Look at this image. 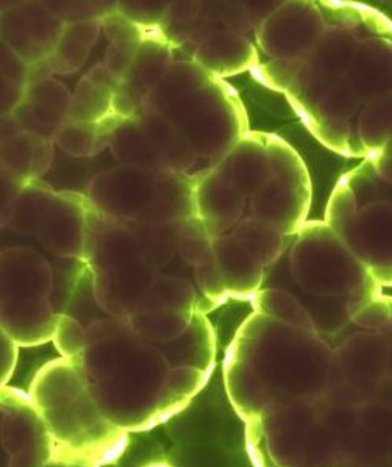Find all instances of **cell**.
<instances>
[{"instance_id": "1", "label": "cell", "mask_w": 392, "mask_h": 467, "mask_svg": "<svg viewBox=\"0 0 392 467\" xmlns=\"http://www.w3.org/2000/svg\"><path fill=\"white\" fill-rule=\"evenodd\" d=\"M66 313L83 332L69 361L111 424L127 433L144 431L181 413L207 386L216 364V335L205 315L170 343L135 332L127 317L105 315L89 288Z\"/></svg>"}, {"instance_id": "2", "label": "cell", "mask_w": 392, "mask_h": 467, "mask_svg": "<svg viewBox=\"0 0 392 467\" xmlns=\"http://www.w3.org/2000/svg\"><path fill=\"white\" fill-rule=\"evenodd\" d=\"M230 403L245 422L273 408L333 389V350L313 330L252 313L223 358Z\"/></svg>"}, {"instance_id": "3", "label": "cell", "mask_w": 392, "mask_h": 467, "mask_svg": "<svg viewBox=\"0 0 392 467\" xmlns=\"http://www.w3.org/2000/svg\"><path fill=\"white\" fill-rule=\"evenodd\" d=\"M263 288L293 294L327 341L383 294L376 278L324 221H306L300 227L286 254L264 271Z\"/></svg>"}, {"instance_id": "4", "label": "cell", "mask_w": 392, "mask_h": 467, "mask_svg": "<svg viewBox=\"0 0 392 467\" xmlns=\"http://www.w3.org/2000/svg\"><path fill=\"white\" fill-rule=\"evenodd\" d=\"M358 425V408L333 392L269 410L245 422L253 467H338Z\"/></svg>"}, {"instance_id": "5", "label": "cell", "mask_w": 392, "mask_h": 467, "mask_svg": "<svg viewBox=\"0 0 392 467\" xmlns=\"http://www.w3.org/2000/svg\"><path fill=\"white\" fill-rule=\"evenodd\" d=\"M28 394L49 430L55 460L102 467L126 451L129 433L105 418L69 359L44 364Z\"/></svg>"}, {"instance_id": "6", "label": "cell", "mask_w": 392, "mask_h": 467, "mask_svg": "<svg viewBox=\"0 0 392 467\" xmlns=\"http://www.w3.org/2000/svg\"><path fill=\"white\" fill-rule=\"evenodd\" d=\"M146 109L168 118L208 168L216 166L249 131L247 111L236 89L191 58L174 61L149 96Z\"/></svg>"}, {"instance_id": "7", "label": "cell", "mask_w": 392, "mask_h": 467, "mask_svg": "<svg viewBox=\"0 0 392 467\" xmlns=\"http://www.w3.org/2000/svg\"><path fill=\"white\" fill-rule=\"evenodd\" d=\"M328 343L335 396L356 408L392 400V297L380 294Z\"/></svg>"}, {"instance_id": "8", "label": "cell", "mask_w": 392, "mask_h": 467, "mask_svg": "<svg viewBox=\"0 0 392 467\" xmlns=\"http://www.w3.org/2000/svg\"><path fill=\"white\" fill-rule=\"evenodd\" d=\"M67 306L41 254L28 247L0 252V328L19 348L52 343Z\"/></svg>"}, {"instance_id": "9", "label": "cell", "mask_w": 392, "mask_h": 467, "mask_svg": "<svg viewBox=\"0 0 392 467\" xmlns=\"http://www.w3.org/2000/svg\"><path fill=\"white\" fill-rule=\"evenodd\" d=\"M87 263L98 308L113 317H129L141 308L160 272L148 266L126 223L87 205Z\"/></svg>"}, {"instance_id": "10", "label": "cell", "mask_w": 392, "mask_h": 467, "mask_svg": "<svg viewBox=\"0 0 392 467\" xmlns=\"http://www.w3.org/2000/svg\"><path fill=\"white\" fill-rule=\"evenodd\" d=\"M266 142L271 177L249 199L251 216L271 223L286 238H293L310 214V171L299 152L282 136L267 133Z\"/></svg>"}, {"instance_id": "11", "label": "cell", "mask_w": 392, "mask_h": 467, "mask_svg": "<svg viewBox=\"0 0 392 467\" xmlns=\"http://www.w3.org/2000/svg\"><path fill=\"white\" fill-rule=\"evenodd\" d=\"M160 171L116 166L94 175L88 202L98 213L122 223H160Z\"/></svg>"}, {"instance_id": "12", "label": "cell", "mask_w": 392, "mask_h": 467, "mask_svg": "<svg viewBox=\"0 0 392 467\" xmlns=\"http://www.w3.org/2000/svg\"><path fill=\"white\" fill-rule=\"evenodd\" d=\"M55 460L49 430L28 392L0 388V467H44Z\"/></svg>"}, {"instance_id": "13", "label": "cell", "mask_w": 392, "mask_h": 467, "mask_svg": "<svg viewBox=\"0 0 392 467\" xmlns=\"http://www.w3.org/2000/svg\"><path fill=\"white\" fill-rule=\"evenodd\" d=\"M327 28L321 6L308 0H289L267 16L255 30L263 54L271 60H300L310 52Z\"/></svg>"}, {"instance_id": "14", "label": "cell", "mask_w": 392, "mask_h": 467, "mask_svg": "<svg viewBox=\"0 0 392 467\" xmlns=\"http://www.w3.org/2000/svg\"><path fill=\"white\" fill-rule=\"evenodd\" d=\"M284 98L310 129L328 122H352L360 115V99L347 77L322 76L302 66Z\"/></svg>"}, {"instance_id": "15", "label": "cell", "mask_w": 392, "mask_h": 467, "mask_svg": "<svg viewBox=\"0 0 392 467\" xmlns=\"http://www.w3.org/2000/svg\"><path fill=\"white\" fill-rule=\"evenodd\" d=\"M380 286H392V202L360 208L336 232Z\"/></svg>"}, {"instance_id": "16", "label": "cell", "mask_w": 392, "mask_h": 467, "mask_svg": "<svg viewBox=\"0 0 392 467\" xmlns=\"http://www.w3.org/2000/svg\"><path fill=\"white\" fill-rule=\"evenodd\" d=\"M63 28L44 2H15L0 11V38L27 66L49 58Z\"/></svg>"}, {"instance_id": "17", "label": "cell", "mask_w": 392, "mask_h": 467, "mask_svg": "<svg viewBox=\"0 0 392 467\" xmlns=\"http://www.w3.org/2000/svg\"><path fill=\"white\" fill-rule=\"evenodd\" d=\"M174 61V47L160 35L159 30L148 32L137 58L116 89L113 113L122 119L139 118L146 109L149 96L159 87Z\"/></svg>"}, {"instance_id": "18", "label": "cell", "mask_w": 392, "mask_h": 467, "mask_svg": "<svg viewBox=\"0 0 392 467\" xmlns=\"http://www.w3.org/2000/svg\"><path fill=\"white\" fill-rule=\"evenodd\" d=\"M87 205L85 194L58 191L41 229L39 243L61 258L87 261Z\"/></svg>"}, {"instance_id": "19", "label": "cell", "mask_w": 392, "mask_h": 467, "mask_svg": "<svg viewBox=\"0 0 392 467\" xmlns=\"http://www.w3.org/2000/svg\"><path fill=\"white\" fill-rule=\"evenodd\" d=\"M72 93L54 77L27 83L21 102L13 111L21 131L54 141L67 120Z\"/></svg>"}, {"instance_id": "20", "label": "cell", "mask_w": 392, "mask_h": 467, "mask_svg": "<svg viewBox=\"0 0 392 467\" xmlns=\"http://www.w3.org/2000/svg\"><path fill=\"white\" fill-rule=\"evenodd\" d=\"M247 202L249 199L218 169L207 168L197 174V218L205 223L212 238L233 230L234 225L244 218Z\"/></svg>"}, {"instance_id": "21", "label": "cell", "mask_w": 392, "mask_h": 467, "mask_svg": "<svg viewBox=\"0 0 392 467\" xmlns=\"http://www.w3.org/2000/svg\"><path fill=\"white\" fill-rule=\"evenodd\" d=\"M338 467H392V402L358 408V425Z\"/></svg>"}, {"instance_id": "22", "label": "cell", "mask_w": 392, "mask_h": 467, "mask_svg": "<svg viewBox=\"0 0 392 467\" xmlns=\"http://www.w3.org/2000/svg\"><path fill=\"white\" fill-rule=\"evenodd\" d=\"M346 77L363 105L392 96V33L361 41Z\"/></svg>"}, {"instance_id": "23", "label": "cell", "mask_w": 392, "mask_h": 467, "mask_svg": "<svg viewBox=\"0 0 392 467\" xmlns=\"http://www.w3.org/2000/svg\"><path fill=\"white\" fill-rule=\"evenodd\" d=\"M191 60L216 78H229L260 65V52L245 35L219 32L210 35L192 50Z\"/></svg>"}, {"instance_id": "24", "label": "cell", "mask_w": 392, "mask_h": 467, "mask_svg": "<svg viewBox=\"0 0 392 467\" xmlns=\"http://www.w3.org/2000/svg\"><path fill=\"white\" fill-rule=\"evenodd\" d=\"M266 131L249 130L214 169L251 199L271 177Z\"/></svg>"}, {"instance_id": "25", "label": "cell", "mask_w": 392, "mask_h": 467, "mask_svg": "<svg viewBox=\"0 0 392 467\" xmlns=\"http://www.w3.org/2000/svg\"><path fill=\"white\" fill-rule=\"evenodd\" d=\"M212 255L218 263L229 299H253L264 282L262 263L230 234L212 239Z\"/></svg>"}, {"instance_id": "26", "label": "cell", "mask_w": 392, "mask_h": 467, "mask_svg": "<svg viewBox=\"0 0 392 467\" xmlns=\"http://www.w3.org/2000/svg\"><path fill=\"white\" fill-rule=\"evenodd\" d=\"M54 158V141L27 131H19L0 141V168L22 182L43 180L52 168Z\"/></svg>"}, {"instance_id": "27", "label": "cell", "mask_w": 392, "mask_h": 467, "mask_svg": "<svg viewBox=\"0 0 392 467\" xmlns=\"http://www.w3.org/2000/svg\"><path fill=\"white\" fill-rule=\"evenodd\" d=\"M119 82L109 74L104 63L94 66L72 93L67 120L102 122L113 113V100Z\"/></svg>"}, {"instance_id": "28", "label": "cell", "mask_w": 392, "mask_h": 467, "mask_svg": "<svg viewBox=\"0 0 392 467\" xmlns=\"http://www.w3.org/2000/svg\"><path fill=\"white\" fill-rule=\"evenodd\" d=\"M138 119L159 153L164 171L191 174L199 158L185 135L155 109H144Z\"/></svg>"}, {"instance_id": "29", "label": "cell", "mask_w": 392, "mask_h": 467, "mask_svg": "<svg viewBox=\"0 0 392 467\" xmlns=\"http://www.w3.org/2000/svg\"><path fill=\"white\" fill-rule=\"evenodd\" d=\"M360 43L347 28L327 26L315 47L302 58L304 67L322 76L346 77Z\"/></svg>"}, {"instance_id": "30", "label": "cell", "mask_w": 392, "mask_h": 467, "mask_svg": "<svg viewBox=\"0 0 392 467\" xmlns=\"http://www.w3.org/2000/svg\"><path fill=\"white\" fill-rule=\"evenodd\" d=\"M100 26L109 41L108 49L105 54V67L120 83L137 58L148 32L127 21L126 17L120 16L116 10L107 15L100 21Z\"/></svg>"}, {"instance_id": "31", "label": "cell", "mask_w": 392, "mask_h": 467, "mask_svg": "<svg viewBox=\"0 0 392 467\" xmlns=\"http://www.w3.org/2000/svg\"><path fill=\"white\" fill-rule=\"evenodd\" d=\"M100 32H102L100 21L65 24L54 52L47 58V65L52 74L67 76L82 69Z\"/></svg>"}, {"instance_id": "32", "label": "cell", "mask_w": 392, "mask_h": 467, "mask_svg": "<svg viewBox=\"0 0 392 467\" xmlns=\"http://www.w3.org/2000/svg\"><path fill=\"white\" fill-rule=\"evenodd\" d=\"M109 150L119 166L164 171L159 153L155 150L139 119H120L109 138Z\"/></svg>"}, {"instance_id": "33", "label": "cell", "mask_w": 392, "mask_h": 467, "mask_svg": "<svg viewBox=\"0 0 392 467\" xmlns=\"http://www.w3.org/2000/svg\"><path fill=\"white\" fill-rule=\"evenodd\" d=\"M120 119L119 116L113 115L102 122L66 120L55 135V147L72 158L96 157L108 149L111 133Z\"/></svg>"}, {"instance_id": "34", "label": "cell", "mask_w": 392, "mask_h": 467, "mask_svg": "<svg viewBox=\"0 0 392 467\" xmlns=\"http://www.w3.org/2000/svg\"><path fill=\"white\" fill-rule=\"evenodd\" d=\"M242 247L262 263L264 271L273 267L288 250V238L271 223L245 216L230 232Z\"/></svg>"}, {"instance_id": "35", "label": "cell", "mask_w": 392, "mask_h": 467, "mask_svg": "<svg viewBox=\"0 0 392 467\" xmlns=\"http://www.w3.org/2000/svg\"><path fill=\"white\" fill-rule=\"evenodd\" d=\"M319 6L327 26L347 28L361 41L392 33V22L369 6L350 2H322Z\"/></svg>"}, {"instance_id": "36", "label": "cell", "mask_w": 392, "mask_h": 467, "mask_svg": "<svg viewBox=\"0 0 392 467\" xmlns=\"http://www.w3.org/2000/svg\"><path fill=\"white\" fill-rule=\"evenodd\" d=\"M58 191L44 180L26 182L11 212L8 229L21 234H36L47 216Z\"/></svg>"}, {"instance_id": "37", "label": "cell", "mask_w": 392, "mask_h": 467, "mask_svg": "<svg viewBox=\"0 0 392 467\" xmlns=\"http://www.w3.org/2000/svg\"><path fill=\"white\" fill-rule=\"evenodd\" d=\"M130 230L142 261L160 272L177 256L179 223H124Z\"/></svg>"}, {"instance_id": "38", "label": "cell", "mask_w": 392, "mask_h": 467, "mask_svg": "<svg viewBox=\"0 0 392 467\" xmlns=\"http://www.w3.org/2000/svg\"><path fill=\"white\" fill-rule=\"evenodd\" d=\"M179 311V313H201V294L192 280L177 275H166L160 272L149 289L141 308L138 311ZM137 311V313H138Z\"/></svg>"}, {"instance_id": "39", "label": "cell", "mask_w": 392, "mask_h": 467, "mask_svg": "<svg viewBox=\"0 0 392 467\" xmlns=\"http://www.w3.org/2000/svg\"><path fill=\"white\" fill-rule=\"evenodd\" d=\"M251 30L253 28L245 11L244 2H201L196 27L188 46H191L194 50L197 44L214 33L233 32L247 36Z\"/></svg>"}, {"instance_id": "40", "label": "cell", "mask_w": 392, "mask_h": 467, "mask_svg": "<svg viewBox=\"0 0 392 467\" xmlns=\"http://www.w3.org/2000/svg\"><path fill=\"white\" fill-rule=\"evenodd\" d=\"M356 129L367 157L378 152L392 138V96L363 105Z\"/></svg>"}, {"instance_id": "41", "label": "cell", "mask_w": 392, "mask_h": 467, "mask_svg": "<svg viewBox=\"0 0 392 467\" xmlns=\"http://www.w3.org/2000/svg\"><path fill=\"white\" fill-rule=\"evenodd\" d=\"M253 313L273 317L304 330H315L310 316L293 294L284 289L262 288L251 300ZM317 333V332H316Z\"/></svg>"}, {"instance_id": "42", "label": "cell", "mask_w": 392, "mask_h": 467, "mask_svg": "<svg viewBox=\"0 0 392 467\" xmlns=\"http://www.w3.org/2000/svg\"><path fill=\"white\" fill-rule=\"evenodd\" d=\"M201 2H170L159 32L172 47L190 44L196 27Z\"/></svg>"}, {"instance_id": "43", "label": "cell", "mask_w": 392, "mask_h": 467, "mask_svg": "<svg viewBox=\"0 0 392 467\" xmlns=\"http://www.w3.org/2000/svg\"><path fill=\"white\" fill-rule=\"evenodd\" d=\"M212 236L201 219L190 218L179 223L177 234V256L188 265L196 267L201 260L212 254Z\"/></svg>"}, {"instance_id": "44", "label": "cell", "mask_w": 392, "mask_h": 467, "mask_svg": "<svg viewBox=\"0 0 392 467\" xmlns=\"http://www.w3.org/2000/svg\"><path fill=\"white\" fill-rule=\"evenodd\" d=\"M192 269H194V285L201 294V315L207 316L210 311L225 304L229 299V294L212 254Z\"/></svg>"}, {"instance_id": "45", "label": "cell", "mask_w": 392, "mask_h": 467, "mask_svg": "<svg viewBox=\"0 0 392 467\" xmlns=\"http://www.w3.org/2000/svg\"><path fill=\"white\" fill-rule=\"evenodd\" d=\"M63 24L102 21L116 10V2H44Z\"/></svg>"}, {"instance_id": "46", "label": "cell", "mask_w": 392, "mask_h": 467, "mask_svg": "<svg viewBox=\"0 0 392 467\" xmlns=\"http://www.w3.org/2000/svg\"><path fill=\"white\" fill-rule=\"evenodd\" d=\"M170 2H116V11L144 32L159 30Z\"/></svg>"}, {"instance_id": "47", "label": "cell", "mask_w": 392, "mask_h": 467, "mask_svg": "<svg viewBox=\"0 0 392 467\" xmlns=\"http://www.w3.org/2000/svg\"><path fill=\"white\" fill-rule=\"evenodd\" d=\"M304 61L300 60H271L267 63H260L255 69L252 71L255 80L262 83L264 87L277 91V93H286L289 85L294 82L297 72L302 69Z\"/></svg>"}, {"instance_id": "48", "label": "cell", "mask_w": 392, "mask_h": 467, "mask_svg": "<svg viewBox=\"0 0 392 467\" xmlns=\"http://www.w3.org/2000/svg\"><path fill=\"white\" fill-rule=\"evenodd\" d=\"M26 182L17 179L16 175L0 169V229H8L11 212L15 207L17 194Z\"/></svg>"}, {"instance_id": "49", "label": "cell", "mask_w": 392, "mask_h": 467, "mask_svg": "<svg viewBox=\"0 0 392 467\" xmlns=\"http://www.w3.org/2000/svg\"><path fill=\"white\" fill-rule=\"evenodd\" d=\"M26 87L11 78L2 67H0V116L13 115L17 105L21 102Z\"/></svg>"}, {"instance_id": "50", "label": "cell", "mask_w": 392, "mask_h": 467, "mask_svg": "<svg viewBox=\"0 0 392 467\" xmlns=\"http://www.w3.org/2000/svg\"><path fill=\"white\" fill-rule=\"evenodd\" d=\"M17 355H19V346L0 328V388L6 386L15 374Z\"/></svg>"}, {"instance_id": "51", "label": "cell", "mask_w": 392, "mask_h": 467, "mask_svg": "<svg viewBox=\"0 0 392 467\" xmlns=\"http://www.w3.org/2000/svg\"><path fill=\"white\" fill-rule=\"evenodd\" d=\"M367 160L371 161L378 177L392 185V138L378 152L367 157Z\"/></svg>"}, {"instance_id": "52", "label": "cell", "mask_w": 392, "mask_h": 467, "mask_svg": "<svg viewBox=\"0 0 392 467\" xmlns=\"http://www.w3.org/2000/svg\"><path fill=\"white\" fill-rule=\"evenodd\" d=\"M19 131H21V129H19V125H17L16 119L13 118V115L0 116V141H4V140L10 138V136L16 135Z\"/></svg>"}, {"instance_id": "53", "label": "cell", "mask_w": 392, "mask_h": 467, "mask_svg": "<svg viewBox=\"0 0 392 467\" xmlns=\"http://www.w3.org/2000/svg\"><path fill=\"white\" fill-rule=\"evenodd\" d=\"M44 467H91L87 464H78V462H61V460H52L49 464Z\"/></svg>"}, {"instance_id": "54", "label": "cell", "mask_w": 392, "mask_h": 467, "mask_svg": "<svg viewBox=\"0 0 392 467\" xmlns=\"http://www.w3.org/2000/svg\"><path fill=\"white\" fill-rule=\"evenodd\" d=\"M146 467H170V464H164V462H157V464H150V466Z\"/></svg>"}, {"instance_id": "55", "label": "cell", "mask_w": 392, "mask_h": 467, "mask_svg": "<svg viewBox=\"0 0 392 467\" xmlns=\"http://www.w3.org/2000/svg\"><path fill=\"white\" fill-rule=\"evenodd\" d=\"M0 169H2V168H0Z\"/></svg>"}]
</instances>
